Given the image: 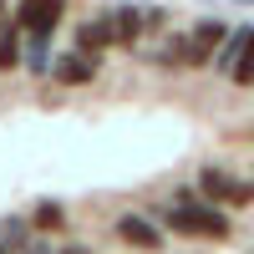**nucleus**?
<instances>
[{
  "label": "nucleus",
  "mask_w": 254,
  "mask_h": 254,
  "mask_svg": "<svg viewBox=\"0 0 254 254\" xmlns=\"http://www.w3.org/2000/svg\"><path fill=\"white\" fill-rule=\"evenodd\" d=\"M229 76H234V87H254V41L239 51V61L229 66Z\"/></svg>",
  "instance_id": "nucleus-11"
},
{
  "label": "nucleus",
  "mask_w": 254,
  "mask_h": 254,
  "mask_svg": "<svg viewBox=\"0 0 254 254\" xmlns=\"http://www.w3.org/2000/svg\"><path fill=\"white\" fill-rule=\"evenodd\" d=\"M92 76H97V61L81 56V51L56 61V81H61V87H81V81H92Z\"/></svg>",
  "instance_id": "nucleus-8"
},
{
  "label": "nucleus",
  "mask_w": 254,
  "mask_h": 254,
  "mask_svg": "<svg viewBox=\"0 0 254 254\" xmlns=\"http://www.w3.org/2000/svg\"><path fill=\"white\" fill-rule=\"evenodd\" d=\"M224 36H229V31H224V20H198V26L188 31V56H183V61H188V66H203V61H214L219 46H224Z\"/></svg>",
  "instance_id": "nucleus-4"
},
{
  "label": "nucleus",
  "mask_w": 254,
  "mask_h": 254,
  "mask_svg": "<svg viewBox=\"0 0 254 254\" xmlns=\"http://www.w3.org/2000/svg\"><path fill=\"white\" fill-rule=\"evenodd\" d=\"M107 46H117V36H112V15H97V20H87V26L76 31V51H81V56L97 61Z\"/></svg>",
  "instance_id": "nucleus-6"
},
{
  "label": "nucleus",
  "mask_w": 254,
  "mask_h": 254,
  "mask_svg": "<svg viewBox=\"0 0 254 254\" xmlns=\"http://www.w3.org/2000/svg\"><path fill=\"white\" fill-rule=\"evenodd\" d=\"M31 224L41 229V234H56V229L66 224V208H61L56 198H46V203H36V214H31Z\"/></svg>",
  "instance_id": "nucleus-10"
},
{
  "label": "nucleus",
  "mask_w": 254,
  "mask_h": 254,
  "mask_svg": "<svg viewBox=\"0 0 254 254\" xmlns=\"http://www.w3.org/2000/svg\"><path fill=\"white\" fill-rule=\"evenodd\" d=\"M61 254H97V249H87V244H71V249H61Z\"/></svg>",
  "instance_id": "nucleus-13"
},
{
  "label": "nucleus",
  "mask_w": 254,
  "mask_h": 254,
  "mask_svg": "<svg viewBox=\"0 0 254 254\" xmlns=\"http://www.w3.org/2000/svg\"><path fill=\"white\" fill-rule=\"evenodd\" d=\"M20 66V31H0V71Z\"/></svg>",
  "instance_id": "nucleus-12"
},
{
  "label": "nucleus",
  "mask_w": 254,
  "mask_h": 254,
  "mask_svg": "<svg viewBox=\"0 0 254 254\" xmlns=\"http://www.w3.org/2000/svg\"><path fill=\"white\" fill-rule=\"evenodd\" d=\"M158 219L173 229V234H188V239H229L234 234V224H229L224 208L208 203V198H193V193H178V203L158 208Z\"/></svg>",
  "instance_id": "nucleus-1"
},
{
  "label": "nucleus",
  "mask_w": 254,
  "mask_h": 254,
  "mask_svg": "<svg viewBox=\"0 0 254 254\" xmlns=\"http://www.w3.org/2000/svg\"><path fill=\"white\" fill-rule=\"evenodd\" d=\"M249 41H254V31H249V26H239V31H229V36H224V46H219V56H214V61H219V71H229V66H234V61H239V51L249 46Z\"/></svg>",
  "instance_id": "nucleus-9"
},
{
  "label": "nucleus",
  "mask_w": 254,
  "mask_h": 254,
  "mask_svg": "<svg viewBox=\"0 0 254 254\" xmlns=\"http://www.w3.org/2000/svg\"><path fill=\"white\" fill-rule=\"evenodd\" d=\"M142 10L137 5H117L112 10V36H117V46H137V36H142Z\"/></svg>",
  "instance_id": "nucleus-7"
},
{
  "label": "nucleus",
  "mask_w": 254,
  "mask_h": 254,
  "mask_svg": "<svg viewBox=\"0 0 254 254\" xmlns=\"http://www.w3.org/2000/svg\"><path fill=\"white\" fill-rule=\"evenodd\" d=\"M0 10H5V0H0Z\"/></svg>",
  "instance_id": "nucleus-15"
},
{
  "label": "nucleus",
  "mask_w": 254,
  "mask_h": 254,
  "mask_svg": "<svg viewBox=\"0 0 254 254\" xmlns=\"http://www.w3.org/2000/svg\"><path fill=\"white\" fill-rule=\"evenodd\" d=\"M198 193L208 203H234V208H244V203H254V183L229 178L224 168H198Z\"/></svg>",
  "instance_id": "nucleus-2"
},
{
  "label": "nucleus",
  "mask_w": 254,
  "mask_h": 254,
  "mask_svg": "<svg viewBox=\"0 0 254 254\" xmlns=\"http://www.w3.org/2000/svg\"><path fill=\"white\" fill-rule=\"evenodd\" d=\"M61 10H66V0H20V5H15V31L51 36L61 26Z\"/></svg>",
  "instance_id": "nucleus-3"
},
{
  "label": "nucleus",
  "mask_w": 254,
  "mask_h": 254,
  "mask_svg": "<svg viewBox=\"0 0 254 254\" xmlns=\"http://www.w3.org/2000/svg\"><path fill=\"white\" fill-rule=\"evenodd\" d=\"M117 239H122L127 249L153 254V249H163V229H158L153 219H142V214H127V219H117Z\"/></svg>",
  "instance_id": "nucleus-5"
},
{
  "label": "nucleus",
  "mask_w": 254,
  "mask_h": 254,
  "mask_svg": "<svg viewBox=\"0 0 254 254\" xmlns=\"http://www.w3.org/2000/svg\"><path fill=\"white\" fill-rule=\"evenodd\" d=\"M0 254H10V249H5V244H0Z\"/></svg>",
  "instance_id": "nucleus-14"
}]
</instances>
